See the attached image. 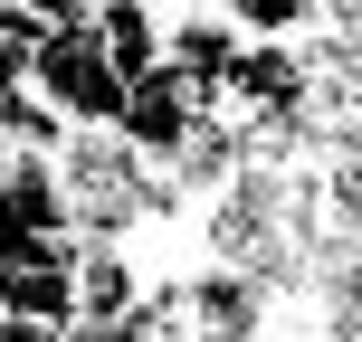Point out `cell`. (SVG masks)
Instances as JSON below:
<instances>
[{
    "label": "cell",
    "instance_id": "6da1fadb",
    "mask_svg": "<svg viewBox=\"0 0 362 342\" xmlns=\"http://www.w3.org/2000/svg\"><path fill=\"white\" fill-rule=\"evenodd\" d=\"M29 86L48 95L67 124H115V105H124V76H115V57L95 48L86 19H67V29H38L29 48Z\"/></svg>",
    "mask_w": 362,
    "mask_h": 342
},
{
    "label": "cell",
    "instance_id": "7a4b0ae2",
    "mask_svg": "<svg viewBox=\"0 0 362 342\" xmlns=\"http://www.w3.org/2000/svg\"><path fill=\"white\" fill-rule=\"evenodd\" d=\"M86 29H95V48L115 57V76H144L153 57H163V10H153V0H86Z\"/></svg>",
    "mask_w": 362,
    "mask_h": 342
},
{
    "label": "cell",
    "instance_id": "3957f363",
    "mask_svg": "<svg viewBox=\"0 0 362 342\" xmlns=\"http://www.w3.org/2000/svg\"><path fill=\"white\" fill-rule=\"evenodd\" d=\"M219 10H229L248 38H296V29H315V0H219Z\"/></svg>",
    "mask_w": 362,
    "mask_h": 342
},
{
    "label": "cell",
    "instance_id": "277c9868",
    "mask_svg": "<svg viewBox=\"0 0 362 342\" xmlns=\"http://www.w3.org/2000/svg\"><path fill=\"white\" fill-rule=\"evenodd\" d=\"M19 10H29L38 29H67V19H86V0H19Z\"/></svg>",
    "mask_w": 362,
    "mask_h": 342
}]
</instances>
